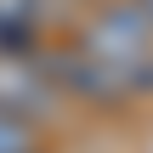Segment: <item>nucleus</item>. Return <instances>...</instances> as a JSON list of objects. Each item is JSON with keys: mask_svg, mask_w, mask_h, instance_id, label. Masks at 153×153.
Listing matches in <instances>:
<instances>
[{"mask_svg": "<svg viewBox=\"0 0 153 153\" xmlns=\"http://www.w3.org/2000/svg\"><path fill=\"white\" fill-rule=\"evenodd\" d=\"M74 45L114 79L119 97H136V91L148 97V91H153V23L131 6V0L102 6V11L79 28Z\"/></svg>", "mask_w": 153, "mask_h": 153, "instance_id": "obj_1", "label": "nucleus"}, {"mask_svg": "<svg viewBox=\"0 0 153 153\" xmlns=\"http://www.w3.org/2000/svg\"><path fill=\"white\" fill-rule=\"evenodd\" d=\"M57 85L40 62V51H0V108L6 114H23V119H45L57 114Z\"/></svg>", "mask_w": 153, "mask_h": 153, "instance_id": "obj_2", "label": "nucleus"}, {"mask_svg": "<svg viewBox=\"0 0 153 153\" xmlns=\"http://www.w3.org/2000/svg\"><path fill=\"white\" fill-rule=\"evenodd\" d=\"M51 23V0H0V51H34Z\"/></svg>", "mask_w": 153, "mask_h": 153, "instance_id": "obj_3", "label": "nucleus"}, {"mask_svg": "<svg viewBox=\"0 0 153 153\" xmlns=\"http://www.w3.org/2000/svg\"><path fill=\"white\" fill-rule=\"evenodd\" d=\"M0 153H45V131L23 114H6L0 108Z\"/></svg>", "mask_w": 153, "mask_h": 153, "instance_id": "obj_4", "label": "nucleus"}, {"mask_svg": "<svg viewBox=\"0 0 153 153\" xmlns=\"http://www.w3.org/2000/svg\"><path fill=\"white\" fill-rule=\"evenodd\" d=\"M131 6H136V11H142V17L153 23V0H131Z\"/></svg>", "mask_w": 153, "mask_h": 153, "instance_id": "obj_5", "label": "nucleus"}]
</instances>
